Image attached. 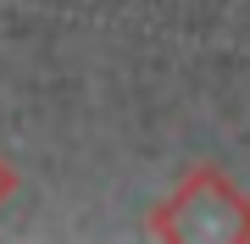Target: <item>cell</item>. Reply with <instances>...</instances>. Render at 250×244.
<instances>
[{"label": "cell", "mask_w": 250, "mask_h": 244, "mask_svg": "<svg viewBox=\"0 0 250 244\" xmlns=\"http://www.w3.org/2000/svg\"><path fill=\"white\" fill-rule=\"evenodd\" d=\"M145 233L167 244H250V194L217 161H195L167 200H156Z\"/></svg>", "instance_id": "1"}, {"label": "cell", "mask_w": 250, "mask_h": 244, "mask_svg": "<svg viewBox=\"0 0 250 244\" xmlns=\"http://www.w3.org/2000/svg\"><path fill=\"white\" fill-rule=\"evenodd\" d=\"M17 189H22V178H17V167H11L6 155H0V211H6L11 200H17Z\"/></svg>", "instance_id": "2"}]
</instances>
